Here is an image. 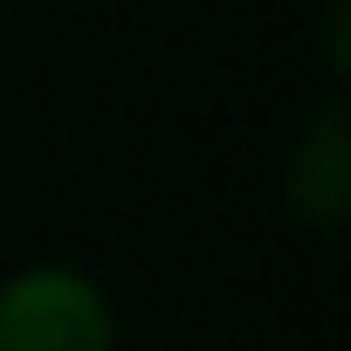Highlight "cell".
Listing matches in <instances>:
<instances>
[{
	"instance_id": "cell-1",
	"label": "cell",
	"mask_w": 351,
	"mask_h": 351,
	"mask_svg": "<svg viewBox=\"0 0 351 351\" xmlns=\"http://www.w3.org/2000/svg\"><path fill=\"white\" fill-rule=\"evenodd\" d=\"M0 351H117L110 296L69 262L14 269L0 282Z\"/></svg>"
},
{
	"instance_id": "cell-2",
	"label": "cell",
	"mask_w": 351,
	"mask_h": 351,
	"mask_svg": "<svg viewBox=\"0 0 351 351\" xmlns=\"http://www.w3.org/2000/svg\"><path fill=\"white\" fill-rule=\"evenodd\" d=\"M282 193L310 228H344V214H351V117H344V104H324L303 124V138L289 145V165H282Z\"/></svg>"
}]
</instances>
